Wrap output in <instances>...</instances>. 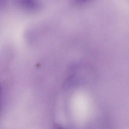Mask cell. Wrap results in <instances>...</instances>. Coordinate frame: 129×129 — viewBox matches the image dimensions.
I'll use <instances>...</instances> for the list:
<instances>
[{
    "label": "cell",
    "mask_w": 129,
    "mask_h": 129,
    "mask_svg": "<svg viewBox=\"0 0 129 129\" xmlns=\"http://www.w3.org/2000/svg\"><path fill=\"white\" fill-rule=\"evenodd\" d=\"M19 6L22 9L29 12H34L40 9L38 0H16Z\"/></svg>",
    "instance_id": "1"
},
{
    "label": "cell",
    "mask_w": 129,
    "mask_h": 129,
    "mask_svg": "<svg viewBox=\"0 0 129 129\" xmlns=\"http://www.w3.org/2000/svg\"><path fill=\"white\" fill-rule=\"evenodd\" d=\"M89 0H72L74 3L77 4H82L87 2Z\"/></svg>",
    "instance_id": "2"
},
{
    "label": "cell",
    "mask_w": 129,
    "mask_h": 129,
    "mask_svg": "<svg viewBox=\"0 0 129 129\" xmlns=\"http://www.w3.org/2000/svg\"><path fill=\"white\" fill-rule=\"evenodd\" d=\"M6 0H1V6H4L6 4Z\"/></svg>",
    "instance_id": "3"
}]
</instances>
